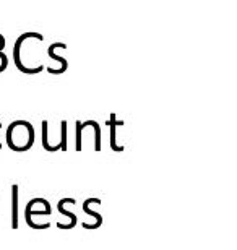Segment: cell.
<instances>
[{
	"label": "cell",
	"mask_w": 237,
	"mask_h": 250,
	"mask_svg": "<svg viewBox=\"0 0 237 250\" xmlns=\"http://www.w3.org/2000/svg\"><path fill=\"white\" fill-rule=\"evenodd\" d=\"M44 36L39 33H23L17 38L13 46V61L20 72L26 75L41 73L46 65L41 61V44Z\"/></svg>",
	"instance_id": "obj_1"
},
{
	"label": "cell",
	"mask_w": 237,
	"mask_h": 250,
	"mask_svg": "<svg viewBox=\"0 0 237 250\" xmlns=\"http://www.w3.org/2000/svg\"><path fill=\"white\" fill-rule=\"evenodd\" d=\"M36 132L31 122L28 121H13L5 130V143L12 151L24 153L34 145Z\"/></svg>",
	"instance_id": "obj_2"
},
{
	"label": "cell",
	"mask_w": 237,
	"mask_h": 250,
	"mask_svg": "<svg viewBox=\"0 0 237 250\" xmlns=\"http://www.w3.org/2000/svg\"><path fill=\"white\" fill-rule=\"evenodd\" d=\"M52 214V205H50L46 198L43 197H36L31 198L26 203V208H24V221L31 229H49L50 228V221L46 219L47 216Z\"/></svg>",
	"instance_id": "obj_3"
},
{
	"label": "cell",
	"mask_w": 237,
	"mask_h": 250,
	"mask_svg": "<svg viewBox=\"0 0 237 250\" xmlns=\"http://www.w3.org/2000/svg\"><path fill=\"white\" fill-rule=\"evenodd\" d=\"M41 140H43V148L49 153L68 151V122L60 121L57 130L52 132L49 121H43Z\"/></svg>",
	"instance_id": "obj_4"
},
{
	"label": "cell",
	"mask_w": 237,
	"mask_h": 250,
	"mask_svg": "<svg viewBox=\"0 0 237 250\" xmlns=\"http://www.w3.org/2000/svg\"><path fill=\"white\" fill-rule=\"evenodd\" d=\"M106 125H109V130H110V140H109V143H110V148H112V151L115 153H122L125 146H124V143H120V138H119V130L124 127V121H119L117 116L112 112L109 116V119L106 121Z\"/></svg>",
	"instance_id": "obj_5"
},
{
	"label": "cell",
	"mask_w": 237,
	"mask_h": 250,
	"mask_svg": "<svg viewBox=\"0 0 237 250\" xmlns=\"http://www.w3.org/2000/svg\"><path fill=\"white\" fill-rule=\"evenodd\" d=\"M77 205V200L75 198H72V197H65V198H62V200H59V203H57V211L62 214V216H65L68 219L67 221V228H65V231L67 229H73L75 226L78 224V218L75 216V213H72V211H68L67 209V205Z\"/></svg>",
	"instance_id": "obj_6"
},
{
	"label": "cell",
	"mask_w": 237,
	"mask_h": 250,
	"mask_svg": "<svg viewBox=\"0 0 237 250\" xmlns=\"http://www.w3.org/2000/svg\"><path fill=\"white\" fill-rule=\"evenodd\" d=\"M93 205H101V198H96V197H89L86 198L83 202L82 205V209H83V213H86L89 218L93 219V224H91V229H98L101 224H103V216L98 213V211H94L93 209ZM89 229V231H91Z\"/></svg>",
	"instance_id": "obj_7"
},
{
	"label": "cell",
	"mask_w": 237,
	"mask_h": 250,
	"mask_svg": "<svg viewBox=\"0 0 237 250\" xmlns=\"http://www.w3.org/2000/svg\"><path fill=\"white\" fill-rule=\"evenodd\" d=\"M18 184L10 187V224L12 229H18Z\"/></svg>",
	"instance_id": "obj_8"
},
{
	"label": "cell",
	"mask_w": 237,
	"mask_h": 250,
	"mask_svg": "<svg viewBox=\"0 0 237 250\" xmlns=\"http://www.w3.org/2000/svg\"><path fill=\"white\" fill-rule=\"evenodd\" d=\"M59 46V42H52L49 46L47 49V56L52 59L54 62H57L59 63V68H57V75H62L67 72V68H68V62H67V59L62 57V56H59V54H55V49H57Z\"/></svg>",
	"instance_id": "obj_9"
},
{
	"label": "cell",
	"mask_w": 237,
	"mask_h": 250,
	"mask_svg": "<svg viewBox=\"0 0 237 250\" xmlns=\"http://www.w3.org/2000/svg\"><path fill=\"white\" fill-rule=\"evenodd\" d=\"M8 67V57L5 56L3 51H0V73L3 72V70H7Z\"/></svg>",
	"instance_id": "obj_10"
},
{
	"label": "cell",
	"mask_w": 237,
	"mask_h": 250,
	"mask_svg": "<svg viewBox=\"0 0 237 250\" xmlns=\"http://www.w3.org/2000/svg\"><path fill=\"white\" fill-rule=\"evenodd\" d=\"M3 140H5V133H3V125L0 122V149L3 146Z\"/></svg>",
	"instance_id": "obj_11"
},
{
	"label": "cell",
	"mask_w": 237,
	"mask_h": 250,
	"mask_svg": "<svg viewBox=\"0 0 237 250\" xmlns=\"http://www.w3.org/2000/svg\"><path fill=\"white\" fill-rule=\"evenodd\" d=\"M5 49V38L3 34H0V51H3Z\"/></svg>",
	"instance_id": "obj_12"
}]
</instances>
